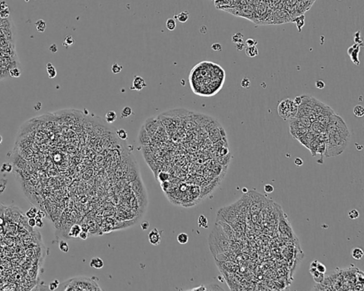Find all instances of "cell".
I'll return each mask as SVG.
<instances>
[{
  "label": "cell",
  "mask_w": 364,
  "mask_h": 291,
  "mask_svg": "<svg viewBox=\"0 0 364 291\" xmlns=\"http://www.w3.org/2000/svg\"><path fill=\"white\" fill-rule=\"evenodd\" d=\"M12 166L10 164V163H4L1 168V172H10L11 171H12Z\"/></svg>",
  "instance_id": "cell-41"
},
{
  "label": "cell",
  "mask_w": 364,
  "mask_h": 291,
  "mask_svg": "<svg viewBox=\"0 0 364 291\" xmlns=\"http://www.w3.org/2000/svg\"><path fill=\"white\" fill-rule=\"evenodd\" d=\"M316 271H319V272L322 273H324V274H325L326 271H327V268H326L325 265H324L323 263H320V262H319V261L317 262V263H316Z\"/></svg>",
  "instance_id": "cell-37"
},
{
  "label": "cell",
  "mask_w": 364,
  "mask_h": 291,
  "mask_svg": "<svg viewBox=\"0 0 364 291\" xmlns=\"http://www.w3.org/2000/svg\"><path fill=\"white\" fill-rule=\"evenodd\" d=\"M90 266L95 269H101L104 266V262L100 257H94L90 262Z\"/></svg>",
  "instance_id": "cell-17"
},
{
  "label": "cell",
  "mask_w": 364,
  "mask_h": 291,
  "mask_svg": "<svg viewBox=\"0 0 364 291\" xmlns=\"http://www.w3.org/2000/svg\"><path fill=\"white\" fill-rule=\"evenodd\" d=\"M316 135L318 134L314 133V132H312L311 130H309L306 133H304L303 135L301 136L297 140L300 142L301 144L303 145L304 147H307V149H309V144H310L311 142L313 140L314 138L316 137Z\"/></svg>",
  "instance_id": "cell-9"
},
{
  "label": "cell",
  "mask_w": 364,
  "mask_h": 291,
  "mask_svg": "<svg viewBox=\"0 0 364 291\" xmlns=\"http://www.w3.org/2000/svg\"><path fill=\"white\" fill-rule=\"evenodd\" d=\"M236 45V48H237V49L238 50V51H242L245 48V44L243 42L242 43H238V44H235Z\"/></svg>",
  "instance_id": "cell-54"
},
{
  "label": "cell",
  "mask_w": 364,
  "mask_h": 291,
  "mask_svg": "<svg viewBox=\"0 0 364 291\" xmlns=\"http://www.w3.org/2000/svg\"><path fill=\"white\" fill-rule=\"evenodd\" d=\"M65 43H66V45L67 46H71L74 43V40H73V37H71V36H68L66 38V39H65Z\"/></svg>",
  "instance_id": "cell-50"
},
{
  "label": "cell",
  "mask_w": 364,
  "mask_h": 291,
  "mask_svg": "<svg viewBox=\"0 0 364 291\" xmlns=\"http://www.w3.org/2000/svg\"><path fill=\"white\" fill-rule=\"evenodd\" d=\"M192 290V291H194V290H206V286H205V285H200L199 287H196V288L190 289V290Z\"/></svg>",
  "instance_id": "cell-55"
},
{
  "label": "cell",
  "mask_w": 364,
  "mask_h": 291,
  "mask_svg": "<svg viewBox=\"0 0 364 291\" xmlns=\"http://www.w3.org/2000/svg\"><path fill=\"white\" fill-rule=\"evenodd\" d=\"M144 127L151 137L154 136L159 127V121L156 118H149L145 121Z\"/></svg>",
  "instance_id": "cell-7"
},
{
  "label": "cell",
  "mask_w": 364,
  "mask_h": 291,
  "mask_svg": "<svg viewBox=\"0 0 364 291\" xmlns=\"http://www.w3.org/2000/svg\"><path fill=\"white\" fill-rule=\"evenodd\" d=\"M230 243L231 242L228 238L221 226L216 222L208 238L209 249L213 256L215 257L229 250Z\"/></svg>",
  "instance_id": "cell-2"
},
{
  "label": "cell",
  "mask_w": 364,
  "mask_h": 291,
  "mask_svg": "<svg viewBox=\"0 0 364 291\" xmlns=\"http://www.w3.org/2000/svg\"><path fill=\"white\" fill-rule=\"evenodd\" d=\"M149 242L153 246H157L161 243L162 236L160 232L156 228L151 230L148 233Z\"/></svg>",
  "instance_id": "cell-11"
},
{
  "label": "cell",
  "mask_w": 364,
  "mask_h": 291,
  "mask_svg": "<svg viewBox=\"0 0 364 291\" xmlns=\"http://www.w3.org/2000/svg\"><path fill=\"white\" fill-rule=\"evenodd\" d=\"M354 114L356 117L361 118L364 115V107L361 105H357L354 107Z\"/></svg>",
  "instance_id": "cell-25"
},
{
  "label": "cell",
  "mask_w": 364,
  "mask_h": 291,
  "mask_svg": "<svg viewBox=\"0 0 364 291\" xmlns=\"http://www.w3.org/2000/svg\"><path fill=\"white\" fill-rule=\"evenodd\" d=\"M78 238H80V239L82 240H86L88 238V231H81V232L80 233V234H79Z\"/></svg>",
  "instance_id": "cell-48"
},
{
  "label": "cell",
  "mask_w": 364,
  "mask_h": 291,
  "mask_svg": "<svg viewBox=\"0 0 364 291\" xmlns=\"http://www.w3.org/2000/svg\"><path fill=\"white\" fill-rule=\"evenodd\" d=\"M46 71H47L48 78H54L57 75V71L56 70V68L54 67L53 64L51 63H48L46 64Z\"/></svg>",
  "instance_id": "cell-20"
},
{
  "label": "cell",
  "mask_w": 364,
  "mask_h": 291,
  "mask_svg": "<svg viewBox=\"0 0 364 291\" xmlns=\"http://www.w3.org/2000/svg\"><path fill=\"white\" fill-rule=\"evenodd\" d=\"M243 35L241 33H236L235 34L233 35V37H232V41H233V43H235V44H238V43H242L243 41Z\"/></svg>",
  "instance_id": "cell-31"
},
{
  "label": "cell",
  "mask_w": 364,
  "mask_h": 291,
  "mask_svg": "<svg viewBox=\"0 0 364 291\" xmlns=\"http://www.w3.org/2000/svg\"><path fill=\"white\" fill-rule=\"evenodd\" d=\"M211 48H212V49L215 51H220L222 50V46H221V45L220 44H218V43H215V44H213Z\"/></svg>",
  "instance_id": "cell-49"
},
{
  "label": "cell",
  "mask_w": 364,
  "mask_h": 291,
  "mask_svg": "<svg viewBox=\"0 0 364 291\" xmlns=\"http://www.w3.org/2000/svg\"><path fill=\"white\" fill-rule=\"evenodd\" d=\"M10 73L11 76L14 77V78H19L21 75V71L17 68H14L10 71Z\"/></svg>",
  "instance_id": "cell-36"
},
{
  "label": "cell",
  "mask_w": 364,
  "mask_h": 291,
  "mask_svg": "<svg viewBox=\"0 0 364 291\" xmlns=\"http://www.w3.org/2000/svg\"><path fill=\"white\" fill-rule=\"evenodd\" d=\"M176 239H177V241L179 242L180 244L183 245V244H186L188 243L189 236L187 235V233H181L178 235Z\"/></svg>",
  "instance_id": "cell-24"
},
{
  "label": "cell",
  "mask_w": 364,
  "mask_h": 291,
  "mask_svg": "<svg viewBox=\"0 0 364 291\" xmlns=\"http://www.w3.org/2000/svg\"><path fill=\"white\" fill-rule=\"evenodd\" d=\"M138 142L141 145L143 146H148L151 143V137L145 130L143 125L141 127L138 135Z\"/></svg>",
  "instance_id": "cell-12"
},
{
  "label": "cell",
  "mask_w": 364,
  "mask_h": 291,
  "mask_svg": "<svg viewBox=\"0 0 364 291\" xmlns=\"http://www.w3.org/2000/svg\"><path fill=\"white\" fill-rule=\"evenodd\" d=\"M245 51H246V55L248 57H250V58H254V57L257 56L258 55V49H257L256 46H247L245 48Z\"/></svg>",
  "instance_id": "cell-18"
},
{
  "label": "cell",
  "mask_w": 364,
  "mask_h": 291,
  "mask_svg": "<svg viewBox=\"0 0 364 291\" xmlns=\"http://www.w3.org/2000/svg\"><path fill=\"white\" fill-rule=\"evenodd\" d=\"M250 84H251L250 80L248 78H247V77L243 78L242 81H241V86H242L243 88H248L250 87Z\"/></svg>",
  "instance_id": "cell-39"
},
{
  "label": "cell",
  "mask_w": 364,
  "mask_h": 291,
  "mask_svg": "<svg viewBox=\"0 0 364 291\" xmlns=\"http://www.w3.org/2000/svg\"><path fill=\"white\" fill-rule=\"evenodd\" d=\"M198 224L199 226L203 229H207L208 226V219L204 215H201L198 219Z\"/></svg>",
  "instance_id": "cell-23"
},
{
  "label": "cell",
  "mask_w": 364,
  "mask_h": 291,
  "mask_svg": "<svg viewBox=\"0 0 364 291\" xmlns=\"http://www.w3.org/2000/svg\"><path fill=\"white\" fill-rule=\"evenodd\" d=\"M166 27L169 31H174L176 27V22L174 19H169L166 21Z\"/></svg>",
  "instance_id": "cell-27"
},
{
  "label": "cell",
  "mask_w": 364,
  "mask_h": 291,
  "mask_svg": "<svg viewBox=\"0 0 364 291\" xmlns=\"http://www.w3.org/2000/svg\"><path fill=\"white\" fill-rule=\"evenodd\" d=\"M37 209L36 207H31V209L29 210V211H26V216L27 218H35V216H37Z\"/></svg>",
  "instance_id": "cell-33"
},
{
  "label": "cell",
  "mask_w": 364,
  "mask_h": 291,
  "mask_svg": "<svg viewBox=\"0 0 364 291\" xmlns=\"http://www.w3.org/2000/svg\"><path fill=\"white\" fill-rule=\"evenodd\" d=\"M36 28L39 32H44L46 28V22L43 19L38 20L36 22Z\"/></svg>",
  "instance_id": "cell-28"
},
{
  "label": "cell",
  "mask_w": 364,
  "mask_h": 291,
  "mask_svg": "<svg viewBox=\"0 0 364 291\" xmlns=\"http://www.w3.org/2000/svg\"><path fill=\"white\" fill-rule=\"evenodd\" d=\"M177 20L181 23L186 22L189 19V13L187 12H182L176 16Z\"/></svg>",
  "instance_id": "cell-26"
},
{
  "label": "cell",
  "mask_w": 364,
  "mask_h": 291,
  "mask_svg": "<svg viewBox=\"0 0 364 291\" xmlns=\"http://www.w3.org/2000/svg\"><path fill=\"white\" fill-rule=\"evenodd\" d=\"M249 210L252 214H257L262 211L263 208L268 204V199L264 196L255 191L250 192Z\"/></svg>",
  "instance_id": "cell-6"
},
{
  "label": "cell",
  "mask_w": 364,
  "mask_h": 291,
  "mask_svg": "<svg viewBox=\"0 0 364 291\" xmlns=\"http://www.w3.org/2000/svg\"><path fill=\"white\" fill-rule=\"evenodd\" d=\"M57 50H58V48H57V46H56V44H53V45H51V46H50V51H51L53 53H56V52L57 51Z\"/></svg>",
  "instance_id": "cell-58"
},
{
  "label": "cell",
  "mask_w": 364,
  "mask_h": 291,
  "mask_svg": "<svg viewBox=\"0 0 364 291\" xmlns=\"http://www.w3.org/2000/svg\"><path fill=\"white\" fill-rule=\"evenodd\" d=\"M216 263L220 271L226 272L227 273H233L235 272L238 268V265L232 261H229V260H225V261L216 260Z\"/></svg>",
  "instance_id": "cell-8"
},
{
  "label": "cell",
  "mask_w": 364,
  "mask_h": 291,
  "mask_svg": "<svg viewBox=\"0 0 364 291\" xmlns=\"http://www.w3.org/2000/svg\"><path fill=\"white\" fill-rule=\"evenodd\" d=\"M58 247L60 251L64 253H68V251H69V246H68V244L66 241H61L59 242Z\"/></svg>",
  "instance_id": "cell-30"
},
{
  "label": "cell",
  "mask_w": 364,
  "mask_h": 291,
  "mask_svg": "<svg viewBox=\"0 0 364 291\" xmlns=\"http://www.w3.org/2000/svg\"><path fill=\"white\" fill-rule=\"evenodd\" d=\"M206 290H223L222 288L218 285L217 284H210L208 286H206Z\"/></svg>",
  "instance_id": "cell-40"
},
{
  "label": "cell",
  "mask_w": 364,
  "mask_h": 291,
  "mask_svg": "<svg viewBox=\"0 0 364 291\" xmlns=\"http://www.w3.org/2000/svg\"><path fill=\"white\" fill-rule=\"evenodd\" d=\"M132 114V110L130 107L125 106L121 111V118H128Z\"/></svg>",
  "instance_id": "cell-29"
},
{
  "label": "cell",
  "mask_w": 364,
  "mask_h": 291,
  "mask_svg": "<svg viewBox=\"0 0 364 291\" xmlns=\"http://www.w3.org/2000/svg\"><path fill=\"white\" fill-rule=\"evenodd\" d=\"M61 290L66 291H98L102 290L95 277L76 276L64 281L61 285Z\"/></svg>",
  "instance_id": "cell-3"
},
{
  "label": "cell",
  "mask_w": 364,
  "mask_h": 291,
  "mask_svg": "<svg viewBox=\"0 0 364 291\" xmlns=\"http://www.w3.org/2000/svg\"><path fill=\"white\" fill-rule=\"evenodd\" d=\"M37 216H40L41 218H42V219L43 218H45V217H46V213H45V212H44V211H41V210H38L37 213Z\"/></svg>",
  "instance_id": "cell-57"
},
{
  "label": "cell",
  "mask_w": 364,
  "mask_h": 291,
  "mask_svg": "<svg viewBox=\"0 0 364 291\" xmlns=\"http://www.w3.org/2000/svg\"><path fill=\"white\" fill-rule=\"evenodd\" d=\"M295 162V165H297V167L302 166V165H303V164H304V162H303V160H302V159H301L300 157H297V158H295V162Z\"/></svg>",
  "instance_id": "cell-51"
},
{
  "label": "cell",
  "mask_w": 364,
  "mask_h": 291,
  "mask_svg": "<svg viewBox=\"0 0 364 291\" xmlns=\"http://www.w3.org/2000/svg\"><path fill=\"white\" fill-rule=\"evenodd\" d=\"M82 231V228L78 224H74L71 226V229H70L69 232H68V236L71 238H78L79 234Z\"/></svg>",
  "instance_id": "cell-16"
},
{
  "label": "cell",
  "mask_w": 364,
  "mask_h": 291,
  "mask_svg": "<svg viewBox=\"0 0 364 291\" xmlns=\"http://www.w3.org/2000/svg\"><path fill=\"white\" fill-rule=\"evenodd\" d=\"M309 272H310L311 275L312 276L314 281L316 282V283H321L323 282L324 278H325V276H324L325 274L319 272L318 271H316V266L310 265Z\"/></svg>",
  "instance_id": "cell-14"
},
{
  "label": "cell",
  "mask_w": 364,
  "mask_h": 291,
  "mask_svg": "<svg viewBox=\"0 0 364 291\" xmlns=\"http://www.w3.org/2000/svg\"><path fill=\"white\" fill-rule=\"evenodd\" d=\"M59 285H60L59 281H58V280H55L53 282H52V283H50L48 288H49V290H56L58 288Z\"/></svg>",
  "instance_id": "cell-42"
},
{
  "label": "cell",
  "mask_w": 364,
  "mask_h": 291,
  "mask_svg": "<svg viewBox=\"0 0 364 291\" xmlns=\"http://www.w3.org/2000/svg\"><path fill=\"white\" fill-rule=\"evenodd\" d=\"M146 86H147V83H146L145 80H144L143 78L139 76V75H136V76H134V80H133L131 89L140 91Z\"/></svg>",
  "instance_id": "cell-13"
},
{
  "label": "cell",
  "mask_w": 364,
  "mask_h": 291,
  "mask_svg": "<svg viewBox=\"0 0 364 291\" xmlns=\"http://www.w3.org/2000/svg\"><path fill=\"white\" fill-rule=\"evenodd\" d=\"M351 256L353 257L354 259L356 260H361L363 256V251L361 248H354L351 251Z\"/></svg>",
  "instance_id": "cell-19"
},
{
  "label": "cell",
  "mask_w": 364,
  "mask_h": 291,
  "mask_svg": "<svg viewBox=\"0 0 364 291\" xmlns=\"http://www.w3.org/2000/svg\"><path fill=\"white\" fill-rule=\"evenodd\" d=\"M304 16L302 15L300 16V17H297L295 20L293 21V22H295V24L297 25V27L298 29L299 32H301L302 31V28H303V26H304V24H305V21H304Z\"/></svg>",
  "instance_id": "cell-22"
},
{
  "label": "cell",
  "mask_w": 364,
  "mask_h": 291,
  "mask_svg": "<svg viewBox=\"0 0 364 291\" xmlns=\"http://www.w3.org/2000/svg\"><path fill=\"white\" fill-rule=\"evenodd\" d=\"M149 226H150V224H149V222L148 221H144V222H142L141 224H140V226H141L142 229L143 230V231H146V230L148 229L149 228Z\"/></svg>",
  "instance_id": "cell-47"
},
{
  "label": "cell",
  "mask_w": 364,
  "mask_h": 291,
  "mask_svg": "<svg viewBox=\"0 0 364 291\" xmlns=\"http://www.w3.org/2000/svg\"><path fill=\"white\" fill-rule=\"evenodd\" d=\"M5 188H6V183H2V180H1V182H0V194L3 193L5 190Z\"/></svg>",
  "instance_id": "cell-56"
},
{
  "label": "cell",
  "mask_w": 364,
  "mask_h": 291,
  "mask_svg": "<svg viewBox=\"0 0 364 291\" xmlns=\"http://www.w3.org/2000/svg\"><path fill=\"white\" fill-rule=\"evenodd\" d=\"M105 121L107 123H113L117 120V114L115 111L110 110L105 114Z\"/></svg>",
  "instance_id": "cell-21"
},
{
  "label": "cell",
  "mask_w": 364,
  "mask_h": 291,
  "mask_svg": "<svg viewBox=\"0 0 364 291\" xmlns=\"http://www.w3.org/2000/svg\"><path fill=\"white\" fill-rule=\"evenodd\" d=\"M112 71H113V73H115V74H117V73H119L120 72V71L122 70V66H120L118 64H116V63H115L114 64H113V66H112L111 68Z\"/></svg>",
  "instance_id": "cell-38"
},
{
  "label": "cell",
  "mask_w": 364,
  "mask_h": 291,
  "mask_svg": "<svg viewBox=\"0 0 364 291\" xmlns=\"http://www.w3.org/2000/svg\"><path fill=\"white\" fill-rule=\"evenodd\" d=\"M2 140H3L2 137H1V135H0V144H1V143H2Z\"/></svg>",
  "instance_id": "cell-59"
},
{
  "label": "cell",
  "mask_w": 364,
  "mask_h": 291,
  "mask_svg": "<svg viewBox=\"0 0 364 291\" xmlns=\"http://www.w3.org/2000/svg\"><path fill=\"white\" fill-rule=\"evenodd\" d=\"M238 218V214L237 210L233 204L230 206L221 208L217 212L216 221L226 222L233 228L237 224Z\"/></svg>",
  "instance_id": "cell-5"
},
{
  "label": "cell",
  "mask_w": 364,
  "mask_h": 291,
  "mask_svg": "<svg viewBox=\"0 0 364 291\" xmlns=\"http://www.w3.org/2000/svg\"><path fill=\"white\" fill-rule=\"evenodd\" d=\"M315 86H316V88L318 89H323L324 88V87H325V83H324V82L322 81V80H319L315 83Z\"/></svg>",
  "instance_id": "cell-46"
},
{
  "label": "cell",
  "mask_w": 364,
  "mask_h": 291,
  "mask_svg": "<svg viewBox=\"0 0 364 291\" xmlns=\"http://www.w3.org/2000/svg\"><path fill=\"white\" fill-rule=\"evenodd\" d=\"M298 106L289 98L281 100L277 106V112L282 119L287 120L292 119L297 116Z\"/></svg>",
  "instance_id": "cell-4"
},
{
  "label": "cell",
  "mask_w": 364,
  "mask_h": 291,
  "mask_svg": "<svg viewBox=\"0 0 364 291\" xmlns=\"http://www.w3.org/2000/svg\"><path fill=\"white\" fill-rule=\"evenodd\" d=\"M350 136V131L347 125L341 127L334 134L328 135L324 152L326 157H335L343 153L349 144Z\"/></svg>",
  "instance_id": "cell-1"
},
{
  "label": "cell",
  "mask_w": 364,
  "mask_h": 291,
  "mask_svg": "<svg viewBox=\"0 0 364 291\" xmlns=\"http://www.w3.org/2000/svg\"><path fill=\"white\" fill-rule=\"evenodd\" d=\"M257 44V41L255 40V39H250V38H249V39H248L246 41V46H256Z\"/></svg>",
  "instance_id": "cell-43"
},
{
  "label": "cell",
  "mask_w": 364,
  "mask_h": 291,
  "mask_svg": "<svg viewBox=\"0 0 364 291\" xmlns=\"http://www.w3.org/2000/svg\"><path fill=\"white\" fill-rule=\"evenodd\" d=\"M302 96H297L295 98V99H294L293 101H294V103L296 104L297 106H299V105L302 103Z\"/></svg>",
  "instance_id": "cell-53"
},
{
  "label": "cell",
  "mask_w": 364,
  "mask_h": 291,
  "mask_svg": "<svg viewBox=\"0 0 364 291\" xmlns=\"http://www.w3.org/2000/svg\"><path fill=\"white\" fill-rule=\"evenodd\" d=\"M264 191L267 194H271L274 192V187L273 185L268 184H265L264 186Z\"/></svg>",
  "instance_id": "cell-45"
},
{
  "label": "cell",
  "mask_w": 364,
  "mask_h": 291,
  "mask_svg": "<svg viewBox=\"0 0 364 291\" xmlns=\"http://www.w3.org/2000/svg\"><path fill=\"white\" fill-rule=\"evenodd\" d=\"M338 1H341V0H338Z\"/></svg>",
  "instance_id": "cell-60"
},
{
  "label": "cell",
  "mask_w": 364,
  "mask_h": 291,
  "mask_svg": "<svg viewBox=\"0 0 364 291\" xmlns=\"http://www.w3.org/2000/svg\"><path fill=\"white\" fill-rule=\"evenodd\" d=\"M309 130L312 131L316 134H319L322 132L323 131L326 130V126L322 125V123H319L318 121H314L311 124V126L309 127Z\"/></svg>",
  "instance_id": "cell-15"
},
{
  "label": "cell",
  "mask_w": 364,
  "mask_h": 291,
  "mask_svg": "<svg viewBox=\"0 0 364 291\" xmlns=\"http://www.w3.org/2000/svg\"><path fill=\"white\" fill-rule=\"evenodd\" d=\"M34 219H35V220H36V226H37V227L42 228L43 226H44V222H42V218H41L40 216H37V215Z\"/></svg>",
  "instance_id": "cell-44"
},
{
  "label": "cell",
  "mask_w": 364,
  "mask_h": 291,
  "mask_svg": "<svg viewBox=\"0 0 364 291\" xmlns=\"http://www.w3.org/2000/svg\"><path fill=\"white\" fill-rule=\"evenodd\" d=\"M348 216L351 219L354 220V219H358L359 217V212H358L357 209H352L348 213Z\"/></svg>",
  "instance_id": "cell-35"
},
{
  "label": "cell",
  "mask_w": 364,
  "mask_h": 291,
  "mask_svg": "<svg viewBox=\"0 0 364 291\" xmlns=\"http://www.w3.org/2000/svg\"><path fill=\"white\" fill-rule=\"evenodd\" d=\"M117 135H118V137L122 140H125L128 137L127 132L124 129H119V130H117Z\"/></svg>",
  "instance_id": "cell-32"
},
{
  "label": "cell",
  "mask_w": 364,
  "mask_h": 291,
  "mask_svg": "<svg viewBox=\"0 0 364 291\" xmlns=\"http://www.w3.org/2000/svg\"><path fill=\"white\" fill-rule=\"evenodd\" d=\"M28 224L30 227L33 228L36 226V220L34 218H29L28 220Z\"/></svg>",
  "instance_id": "cell-52"
},
{
  "label": "cell",
  "mask_w": 364,
  "mask_h": 291,
  "mask_svg": "<svg viewBox=\"0 0 364 291\" xmlns=\"http://www.w3.org/2000/svg\"><path fill=\"white\" fill-rule=\"evenodd\" d=\"M168 179H169V175H168V173H167V172H161L158 175V180L160 182H167V181L168 180Z\"/></svg>",
  "instance_id": "cell-34"
},
{
  "label": "cell",
  "mask_w": 364,
  "mask_h": 291,
  "mask_svg": "<svg viewBox=\"0 0 364 291\" xmlns=\"http://www.w3.org/2000/svg\"><path fill=\"white\" fill-rule=\"evenodd\" d=\"M359 50L360 45L358 44H354V46H351V47L348 49V54L351 57V61H352L354 62V64H356V66H359L360 64L359 59H358Z\"/></svg>",
  "instance_id": "cell-10"
}]
</instances>
